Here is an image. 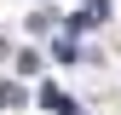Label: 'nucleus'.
<instances>
[{
  "label": "nucleus",
  "mask_w": 121,
  "mask_h": 115,
  "mask_svg": "<svg viewBox=\"0 0 121 115\" xmlns=\"http://www.w3.org/2000/svg\"><path fill=\"white\" fill-rule=\"evenodd\" d=\"M98 23H110V0H86V6L69 17V35H81V29H98Z\"/></svg>",
  "instance_id": "f257e3e1"
},
{
  "label": "nucleus",
  "mask_w": 121,
  "mask_h": 115,
  "mask_svg": "<svg viewBox=\"0 0 121 115\" xmlns=\"http://www.w3.org/2000/svg\"><path fill=\"white\" fill-rule=\"evenodd\" d=\"M40 104H46V109H58V115H81V109L64 98V92H58V86H40Z\"/></svg>",
  "instance_id": "f03ea898"
},
{
  "label": "nucleus",
  "mask_w": 121,
  "mask_h": 115,
  "mask_svg": "<svg viewBox=\"0 0 121 115\" xmlns=\"http://www.w3.org/2000/svg\"><path fill=\"white\" fill-rule=\"evenodd\" d=\"M0 104H17V86L12 81H0Z\"/></svg>",
  "instance_id": "7ed1b4c3"
}]
</instances>
